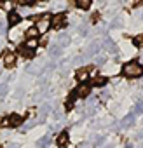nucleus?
Instances as JSON below:
<instances>
[{
    "label": "nucleus",
    "mask_w": 143,
    "mask_h": 148,
    "mask_svg": "<svg viewBox=\"0 0 143 148\" xmlns=\"http://www.w3.org/2000/svg\"><path fill=\"white\" fill-rule=\"evenodd\" d=\"M75 77H77V80H79L80 84H84V82L87 80V77H89L87 68H79V70H77V73H75Z\"/></svg>",
    "instance_id": "obj_7"
},
{
    "label": "nucleus",
    "mask_w": 143,
    "mask_h": 148,
    "mask_svg": "<svg viewBox=\"0 0 143 148\" xmlns=\"http://www.w3.org/2000/svg\"><path fill=\"white\" fill-rule=\"evenodd\" d=\"M19 21H21V16H19V12H16V11H11V12H9V26H16Z\"/></svg>",
    "instance_id": "obj_8"
},
{
    "label": "nucleus",
    "mask_w": 143,
    "mask_h": 148,
    "mask_svg": "<svg viewBox=\"0 0 143 148\" xmlns=\"http://www.w3.org/2000/svg\"><path fill=\"white\" fill-rule=\"evenodd\" d=\"M56 141H58L59 146H65V145L68 143V134H66V132H59L58 138H56Z\"/></svg>",
    "instance_id": "obj_10"
},
{
    "label": "nucleus",
    "mask_w": 143,
    "mask_h": 148,
    "mask_svg": "<svg viewBox=\"0 0 143 148\" xmlns=\"http://www.w3.org/2000/svg\"><path fill=\"white\" fill-rule=\"evenodd\" d=\"M37 32H42V33H45L49 28H51V16L49 14H44L42 18H38L37 19Z\"/></svg>",
    "instance_id": "obj_2"
},
{
    "label": "nucleus",
    "mask_w": 143,
    "mask_h": 148,
    "mask_svg": "<svg viewBox=\"0 0 143 148\" xmlns=\"http://www.w3.org/2000/svg\"><path fill=\"white\" fill-rule=\"evenodd\" d=\"M19 54H21V56H25V58H33V56H35V52H33L32 49L25 47V45H23V47H19Z\"/></svg>",
    "instance_id": "obj_11"
},
{
    "label": "nucleus",
    "mask_w": 143,
    "mask_h": 148,
    "mask_svg": "<svg viewBox=\"0 0 143 148\" xmlns=\"http://www.w3.org/2000/svg\"><path fill=\"white\" fill-rule=\"evenodd\" d=\"M21 122H23V119H21L19 115L12 113V115H9V117L4 120V125H7V127H18V125H21Z\"/></svg>",
    "instance_id": "obj_4"
},
{
    "label": "nucleus",
    "mask_w": 143,
    "mask_h": 148,
    "mask_svg": "<svg viewBox=\"0 0 143 148\" xmlns=\"http://www.w3.org/2000/svg\"><path fill=\"white\" fill-rule=\"evenodd\" d=\"M2 61H4V64H6L7 68H12V66L16 64V54L11 52V51H6L4 56H2Z\"/></svg>",
    "instance_id": "obj_5"
},
{
    "label": "nucleus",
    "mask_w": 143,
    "mask_h": 148,
    "mask_svg": "<svg viewBox=\"0 0 143 148\" xmlns=\"http://www.w3.org/2000/svg\"><path fill=\"white\" fill-rule=\"evenodd\" d=\"M0 148H2V146H0Z\"/></svg>",
    "instance_id": "obj_25"
},
{
    "label": "nucleus",
    "mask_w": 143,
    "mask_h": 148,
    "mask_svg": "<svg viewBox=\"0 0 143 148\" xmlns=\"http://www.w3.org/2000/svg\"><path fill=\"white\" fill-rule=\"evenodd\" d=\"M49 143H51V138H49V136H45V138H42V141H40V146H44V148H45Z\"/></svg>",
    "instance_id": "obj_19"
},
{
    "label": "nucleus",
    "mask_w": 143,
    "mask_h": 148,
    "mask_svg": "<svg viewBox=\"0 0 143 148\" xmlns=\"http://www.w3.org/2000/svg\"><path fill=\"white\" fill-rule=\"evenodd\" d=\"M77 5H79L80 9H87V7L91 5V2H89V0H79V2H77Z\"/></svg>",
    "instance_id": "obj_15"
},
{
    "label": "nucleus",
    "mask_w": 143,
    "mask_h": 148,
    "mask_svg": "<svg viewBox=\"0 0 143 148\" xmlns=\"http://www.w3.org/2000/svg\"><path fill=\"white\" fill-rule=\"evenodd\" d=\"M96 63H98V64H103V63H105V58H98Z\"/></svg>",
    "instance_id": "obj_24"
},
{
    "label": "nucleus",
    "mask_w": 143,
    "mask_h": 148,
    "mask_svg": "<svg viewBox=\"0 0 143 148\" xmlns=\"http://www.w3.org/2000/svg\"><path fill=\"white\" fill-rule=\"evenodd\" d=\"M133 122H134V113H131V115H127V117H126V119L122 120V125H124V127H127V125H131Z\"/></svg>",
    "instance_id": "obj_13"
},
{
    "label": "nucleus",
    "mask_w": 143,
    "mask_h": 148,
    "mask_svg": "<svg viewBox=\"0 0 143 148\" xmlns=\"http://www.w3.org/2000/svg\"><path fill=\"white\" fill-rule=\"evenodd\" d=\"M49 110H51V106H49V105H44V106L40 108V119H44V117L49 113Z\"/></svg>",
    "instance_id": "obj_17"
},
{
    "label": "nucleus",
    "mask_w": 143,
    "mask_h": 148,
    "mask_svg": "<svg viewBox=\"0 0 143 148\" xmlns=\"http://www.w3.org/2000/svg\"><path fill=\"white\" fill-rule=\"evenodd\" d=\"M59 52H61V49H59L58 45H52V47H51V56H52V58H58Z\"/></svg>",
    "instance_id": "obj_16"
},
{
    "label": "nucleus",
    "mask_w": 143,
    "mask_h": 148,
    "mask_svg": "<svg viewBox=\"0 0 143 148\" xmlns=\"http://www.w3.org/2000/svg\"><path fill=\"white\" fill-rule=\"evenodd\" d=\"M37 44H38V40H37V38H32V40H28V42L25 44V47H28V49H32V51H33V49L37 47Z\"/></svg>",
    "instance_id": "obj_14"
},
{
    "label": "nucleus",
    "mask_w": 143,
    "mask_h": 148,
    "mask_svg": "<svg viewBox=\"0 0 143 148\" xmlns=\"http://www.w3.org/2000/svg\"><path fill=\"white\" fill-rule=\"evenodd\" d=\"M136 113H143V101H140L136 105Z\"/></svg>",
    "instance_id": "obj_20"
},
{
    "label": "nucleus",
    "mask_w": 143,
    "mask_h": 148,
    "mask_svg": "<svg viewBox=\"0 0 143 148\" xmlns=\"http://www.w3.org/2000/svg\"><path fill=\"white\" fill-rule=\"evenodd\" d=\"M124 73H126V77H129V79L141 77L143 75V66L138 61H131V63L124 64Z\"/></svg>",
    "instance_id": "obj_1"
},
{
    "label": "nucleus",
    "mask_w": 143,
    "mask_h": 148,
    "mask_svg": "<svg viewBox=\"0 0 143 148\" xmlns=\"http://www.w3.org/2000/svg\"><path fill=\"white\" fill-rule=\"evenodd\" d=\"M65 25H66V19H65V14H63V12L52 16V19H51V26H52V28L61 30V28H65Z\"/></svg>",
    "instance_id": "obj_3"
},
{
    "label": "nucleus",
    "mask_w": 143,
    "mask_h": 148,
    "mask_svg": "<svg viewBox=\"0 0 143 148\" xmlns=\"http://www.w3.org/2000/svg\"><path fill=\"white\" fill-rule=\"evenodd\" d=\"M91 94V84H80L79 87H77V91H75V96H79V98H87Z\"/></svg>",
    "instance_id": "obj_6"
},
{
    "label": "nucleus",
    "mask_w": 143,
    "mask_h": 148,
    "mask_svg": "<svg viewBox=\"0 0 143 148\" xmlns=\"http://www.w3.org/2000/svg\"><path fill=\"white\" fill-rule=\"evenodd\" d=\"M103 47H105V49H108V51H113V44H112V40H110V38H107V40L103 42Z\"/></svg>",
    "instance_id": "obj_18"
},
{
    "label": "nucleus",
    "mask_w": 143,
    "mask_h": 148,
    "mask_svg": "<svg viewBox=\"0 0 143 148\" xmlns=\"http://www.w3.org/2000/svg\"><path fill=\"white\" fill-rule=\"evenodd\" d=\"M113 26H120V21H119V19H115V21H112V28H113Z\"/></svg>",
    "instance_id": "obj_23"
},
{
    "label": "nucleus",
    "mask_w": 143,
    "mask_h": 148,
    "mask_svg": "<svg viewBox=\"0 0 143 148\" xmlns=\"http://www.w3.org/2000/svg\"><path fill=\"white\" fill-rule=\"evenodd\" d=\"M107 84V79L103 77V75H96L94 79H93V84L91 86H96V87H103Z\"/></svg>",
    "instance_id": "obj_9"
},
{
    "label": "nucleus",
    "mask_w": 143,
    "mask_h": 148,
    "mask_svg": "<svg viewBox=\"0 0 143 148\" xmlns=\"http://www.w3.org/2000/svg\"><path fill=\"white\" fill-rule=\"evenodd\" d=\"M25 35H26V38H28V40H32V38H37L38 32H37V28H28V30L25 32Z\"/></svg>",
    "instance_id": "obj_12"
},
{
    "label": "nucleus",
    "mask_w": 143,
    "mask_h": 148,
    "mask_svg": "<svg viewBox=\"0 0 143 148\" xmlns=\"http://www.w3.org/2000/svg\"><path fill=\"white\" fill-rule=\"evenodd\" d=\"M134 42H136V44H143V33H141V35H138V37L134 38Z\"/></svg>",
    "instance_id": "obj_22"
},
{
    "label": "nucleus",
    "mask_w": 143,
    "mask_h": 148,
    "mask_svg": "<svg viewBox=\"0 0 143 148\" xmlns=\"http://www.w3.org/2000/svg\"><path fill=\"white\" fill-rule=\"evenodd\" d=\"M6 92H7V86L4 84L2 87H0V96H2V98H4V96H6Z\"/></svg>",
    "instance_id": "obj_21"
}]
</instances>
